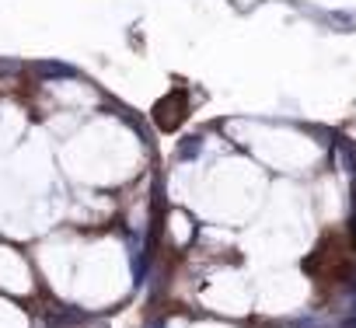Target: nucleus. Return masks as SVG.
I'll return each instance as SVG.
<instances>
[{"mask_svg":"<svg viewBox=\"0 0 356 328\" xmlns=\"http://www.w3.org/2000/svg\"><path fill=\"white\" fill-rule=\"evenodd\" d=\"M154 115H157V126L161 129H178V122L186 119V95L182 91H171L164 101H157Z\"/></svg>","mask_w":356,"mask_h":328,"instance_id":"nucleus-1","label":"nucleus"}]
</instances>
